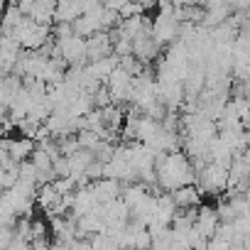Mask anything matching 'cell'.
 Masks as SVG:
<instances>
[{"label": "cell", "mask_w": 250, "mask_h": 250, "mask_svg": "<svg viewBox=\"0 0 250 250\" xmlns=\"http://www.w3.org/2000/svg\"><path fill=\"white\" fill-rule=\"evenodd\" d=\"M86 44H88V62H101V59L115 54V44H113L110 32H98V35L88 37Z\"/></svg>", "instance_id": "cell-4"}, {"label": "cell", "mask_w": 250, "mask_h": 250, "mask_svg": "<svg viewBox=\"0 0 250 250\" xmlns=\"http://www.w3.org/2000/svg\"><path fill=\"white\" fill-rule=\"evenodd\" d=\"M3 150H5L18 165H22V162H30V160H32V155L37 152V143H35L32 138H25V135H20V138L5 135Z\"/></svg>", "instance_id": "cell-2"}, {"label": "cell", "mask_w": 250, "mask_h": 250, "mask_svg": "<svg viewBox=\"0 0 250 250\" xmlns=\"http://www.w3.org/2000/svg\"><path fill=\"white\" fill-rule=\"evenodd\" d=\"M69 250H93L91 238H76L74 243H69Z\"/></svg>", "instance_id": "cell-9"}, {"label": "cell", "mask_w": 250, "mask_h": 250, "mask_svg": "<svg viewBox=\"0 0 250 250\" xmlns=\"http://www.w3.org/2000/svg\"><path fill=\"white\" fill-rule=\"evenodd\" d=\"M81 15H86V3H69V0H59V3H57L54 25H74Z\"/></svg>", "instance_id": "cell-6"}, {"label": "cell", "mask_w": 250, "mask_h": 250, "mask_svg": "<svg viewBox=\"0 0 250 250\" xmlns=\"http://www.w3.org/2000/svg\"><path fill=\"white\" fill-rule=\"evenodd\" d=\"M57 18V3H52V0H40V3L32 5V13H30V20L44 25V27H52Z\"/></svg>", "instance_id": "cell-8"}, {"label": "cell", "mask_w": 250, "mask_h": 250, "mask_svg": "<svg viewBox=\"0 0 250 250\" xmlns=\"http://www.w3.org/2000/svg\"><path fill=\"white\" fill-rule=\"evenodd\" d=\"M52 250H69V243H57L54 240V248Z\"/></svg>", "instance_id": "cell-10"}, {"label": "cell", "mask_w": 250, "mask_h": 250, "mask_svg": "<svg viewBox=\"0 0 250 250\" xmlns=\"http://www.w3.org/2000/svg\"><path fill=\"white\" fill-rule=\"evenodd\" d=\"M218 226H221V218H218V211L216 206H208V204H201L199 208V216H196V233L204 238V240H213L216 233H218Z\"/></svg>", "instance_id": "cell-3"}, {"label": "cell", "mask_w": 250, "mask_h": 250, "mask_svg": "<svg viewBox=\"0 0 250 250\" xmlns=\"http://www.w3.org/2000/svg\"><path fill=\"white\" fill-rule=\"evenodd\" d=\"M201 189L196 187V184H191V187H182V189H177L174 194H172V199H174V204H177V208L179 211H189V208H201Z\"/></svg>", "instance_id": "cell-7"}, {"label": "cell", "mask_w": 250, "mask_h": 250, "mask_svg": "<svg viewBox=\"0 0 250 250\" xmlns=\"http://www.w3.org/2000/svg\"><path fill=\"white\" fill-rule=\"evenodd\" d=\"M91 187H93V194L101 206H108V204L123 199V184L118 179H101V182H93Z\"/></svg>", "instance_id": "cell-5"}, {"label": "cell", "mask_w": 250, "mask_h": 250, "mask_svg": "<svg viewBox=\"0 0 250 250\" xmlns=\"http://www.w3.org/2000/svg\"><path fill=\"white\" fill-rule=\"evenodd\" d=\"M243 160H245V165H248V167H250V147H248V150H245V152H243Z\"/></svg>", "instance_id": "cell-11"}, {"label": "cell", "mask_w": 250, "mask_h": 250, "mask_svg": "<svg viewBox=\"0 0 250 250\" xmlns=\"http://www.w3.org/2000/svg\"><path fill=\"white\" fill-rule=\"evenodd\" d=\"M196 187L201 189L204 196H221L223 191H228V169L208 165L196 174Z\"/></svg>", "instance_id": "cell-1"}]
</instances>
